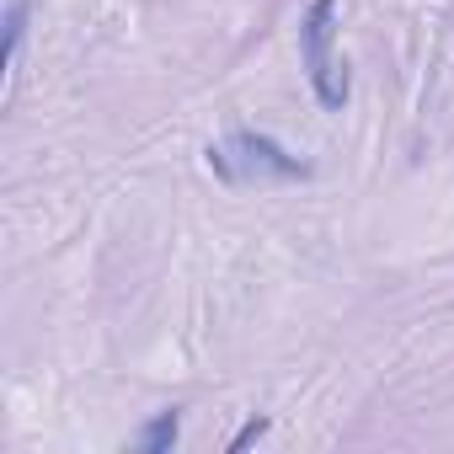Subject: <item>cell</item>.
I'll return each mask as SVG.
<instances>
[{"label":"cell","mask_w":454,"mask_h":454,"mask_svg":"<svg viewBox=\"0 0 454 454\" xmlns=\"http://www.w3.org/2000/svg\"><path fill=\"white\" fill-rule=\"evenodd\" d=\"M22 33H27V0H12V6H6V70L17 65Z\"/></svg>","instance_id":"277c9868"},{"label":"cell","mask_w":454,"mask_h":454,"mask_svg":"<svg viewBox=\"0 0 454 454\" xmlns=\"http://www.w3.org/2000/svg\"><path fill=\"white\" fill-rule=\"evenodd\" d=\"M176 438H182V411L171 406V411H155V417L134 433V449H139V454H171Z\"/></svg>","instance_id":"3957f363"},{"label":"cell","mask_w":454,"mask_h":454,"mask_svg":"<svg viewBox=\"0 0 454 454\" xmlns=\"http://www.w3.org/2000/svg\"><path fill=\"white\" fill-rule=\"evenodd\" d=\"M208 171L224 176L231 187H262V182H305L310 166L300 155H289L278 139L268 134H252V129H236L224 134L219 145H208Z\"/></svg>","instance_id":"6da1fadb"},{"label":"cell","mask_w":454,"mask_h":454,"mask_svg":"<svg viewBox=\"0 0 454 454\" xmlns=\"http://www.w3.org/2000/svg\"><path fill=\"white\" fill-rule=\"evenodd\" d=\"M332 43H337V0H310V12L300 22V59H305L316 102L326 113H342L353 97V81H348V59H337Z\"/></svg>","instance_id":"7a4b0ae2"},{"label":"cell","mask_w":454,"mask_h":454,"mask_svg":"<svg viewBox=\"0 0 454 454\" xmlns=\"http://www.w3.org/2000/svg\"><path fill=\"white\" fill-rule=\"evenodd\" d=\"M268 427H273L268 417H252V422H247V427H241V433L231 438V454H241V449H252L257 438H268Z\"/></svg>","instance_id":"5b68a950"}]
</instances>
